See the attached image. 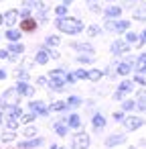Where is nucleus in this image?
<instances>
[{"instance_id":"37998d69","label":"nucleus","mask_w":146,"mask_h":149,"mask_svg":"<svg viewBox=\"0 0 146 149\" xmlns=\"http://www.w3.org/2000/svg\"><path fill=\"white\" fill-rule=\"evenodd\" d=\"M85 76H87L85 70H77V72H75V78H77V80H85Z\"/></svg>"},{"instance_id":"5701e85b","label":"nucleus","mask_w":146,"mask_h":149,"mask_svg":"<svg viewBox=\"0 0 146 149\" xmlns=\"http://www.w3.org/2000/svg\"><path fill=\"white\" fill-rule=\"evenodd\" d=\"M132 17H134L136 21H146V6H140V8H134V13H132Z\"/></svg>"},{"instance_id":"052dcab7","label":"nucleus","mask_w":146,"mask_h":149,"mask_svg":"<svg viewBox=\"0 0 146 149\" xmlns=\"http://www.w3.org/2000/svg\"><path fill=\"white\" fill-rule=\"evenodd\" d=\"M59 149H67V147H59Z\"/></svg>"},{"instance_id":"f03ea898","label":"nucleus","mask_w":146,"mask_h":149,"mask_svg":"<svg viewBox=\"0 0 146 149\" xmlns=\"http://www.w3.org/2000/svg\"><path fill=\"white\" fill-rule=\"evenodd\" d=\"M19 92L14 90V88H10V90H6L2 96H0V110H8L10 106H14V104H19Z\"/></svg>"},{"instance_id":"4d7b16f0","label":"nucleus","mask_w":146,"mask_h":149,"mask_svg":"<svg viewBox=\"0 0 146 149\" xmlns=\"http://www.w3.org/2000/svg\"><path fill=\"white\" fill-rule=\"evenodd\" d=\"M51 149H59V145H55V143H53V145H51Z\"/></svg>"},{"instance_id":"9d476101","label":"nucleus","mask_w":146,"mask_h":149,"mask_svg":"<svg viewBox=\"0 0 146 149\" xmlns=\"http://www.w3.org/2000/svg\"><path fill=\"white\" fill-rule=\"evenodd\" d=\"M43 143H45V139H43V137H31L29 141L19 143V147H21V149H35V147H41Z\"/></svg>"},{"instance_id":"a19ab883","label":"nucleus","mask_w":146,"mask_h":149,"mask_svg":"<svg viewBox=\"0 0 146 149\" xmlns=\"http://www.w3.org/2000/svg\"><path fill=\"white\" fill-rule=\"evenodd\" d=\"M134 84H140V86H146V80H144V76H142V74H136V78H134Z\"/></svg>"},{"instance_id":"6e6552de","label":"nucleus","mask_w":146,"mask_h":149,"mask_svg":"<svg viewBox=\"0 0 146 149\" xmlns=\"http://www.w3.org/2000/svg\"><path fill=\"white\" fill-rule=\"evenodd\" d=\"M132 68H134V59L120 61V63H116V74H120V76H128V74L132 72Z\"/></svg>"},{"instance_id":"c9c22d12","label":"nucleus","mask_w":146,"mask_h":149,"mask_svg":"<svg viewBox=\"0 0 146 149\" xmlns=\"http://www.w3.org/2000/svg\"><path fill=\"white\" fill-rule=\"evenodd\" d=\"M45 49H47V53H49V59H59V57H61L57 49H49L47 45H45Z\"/></svg>"},{"instance_id":"473e14b6","label":"nucleus","mask_w":146,"mask_h":149,"mask_svg":"<svg viewBox=\"0 0 146 149\" xmlns=\"http://www.w3.org/2000/svg\"><path fill=\"white\" fill-rule=\"evenodd\" d=\"M35 118H37V114H35V112H27V114H21V118H19V120H21V123H33Z\"/></svg>"},{"instance_id":"b1692460","label":"nucleus","mask_w":146,"mask_h":149,"mask_svg":"<svg viewBox=\"0 0 146 149\" xmlns=\"http://www.w3.org/2000/svg\"><path fill=\"white\" fill-rule=\"evenodd\" d=\"M21 35H23V33L16 31V29H8V31H6V39H8V41H19Z\"/></svg>"},{"instance_id":"49530a36","label":"nucleus","mask_w":146,"mask_h":149,"mask_svg":"<svg viewBox=\"0 0 146 149\" xmlns=\"http://www.w3.org/2000/svg\"><path fill=\"white\" fill-rule=\"evenodd\" d=\"M0 59H10V53H8V49H2V51H0Z\"/></svg>"},{"instance_id":"f3484780","label":"nucleus","mask_w":146,"mask_h":149,"mask_svg":"<svg viewBox=\"0 0 146 149\" xmlns=\"http://www.w3.org/2000/svg\"><path fill=\"white\" fill-rule=\"evenodd\" d=\"M23 51H25V45L19 43V41H12V43L8 45V53H10V55H21Z\"/></svg>"},{"instance_id":"bf43d9fd","label":"nucleus","mask_w":146,"mask_h":149,"mask_svg":"<svg viewBox=\"0 0 146 149\" xmlns=\"http://www.w3.org/2000/svg\"><path fill=\"white\" fill-rule=\"evenodd\" d=\"M85 2H93V0H85Z\"/></svg>"},{"instance_id":"e433bc0d","label":"nucleus","mask_w":146,"mask_h":149,"mask_svg":"<svg viewBox=\"0 0 146 149\" xmlns=\"http://www.w3.org/2000/svg\"><path fill=\"white\" fill-rule=\"evenodd\" d=\"M23 135H25V137H37V129H35V127H27V129L23 131Z\"/></svg>"},{"instance_id":"412c9836","label":"nucleus","mask_w":146,"mask_h":149,"mask_svg":"<svg viewBox=\"0 0 146 149\" xmlns=\"http://www.w3.org/2000/svg\"><path fill=\"white\" fill-rule=\"evenodd\" d=\"M101 76H104V72H101V70H89V72H87V76H85V80L99 82V80H101Z\"/></svg>"},{"instance_id":"c03bdc74","label":"nucleus","mask_w":146,"mask_h":149,"mask_svg":"<svg viewBox=\"0 0 146 149\" xmlns=\"http://www.w3.org/2000/svg\"><path fill=\"white\" fill-rule=\"evenodd\" d=\"M136 108L144 112V110H146V100H136Z\"/></svg>"},{"instance_id":"3c124183","label":"nucleus","mask_w":146,"mask_h":149,"mask_svg":"<svg viewBox=\"0 0 146 149\" xmlns=\"http://www.w3.org/2000/svg\"><path fill=\"white\" fill-rule=\"evenodd\" d=\"M89 8H91V13H99V10H101V8H99V4H95V2H91V6H89Z\"/></svg>"},{"instance_id":"9b49d317","label":"nucleus","mask_w":146,"mask_h":149,"mask_svg":"<svg viewBox=\"0 0 146 149\" xmlns=\"http://www.w3.org/2000/svg\"><path fill=\"white\" fill-rule=\"evenodd\" d=\"M71 49H75L79 53H93V45L87 43V41H75V43H71Z\"/></svg>"},{"instance_id":"72a5a7b5","label":"nucleus","mask_w":146,"mask_h":149,"mask_svg":"<svg viewBox=\"0 0 146 149\" xmlns=\"http://www.w3.org/2000/svg\"><path fill=\"white\" fill-rule=\"evenodd\" d=\"M65 108H67V104L61 102V100H57V102L51 104V110H57V112H61V110H65Z\"/></svg>"},{"instance_id":"603ef678","label":"nucleus","mask_w":146,"mask_h":149,"mask_svg":"<svg viewBox=\"0 0 146 149\" xmlns=\"http://www.w3.org/2000/svg\"><path fill=\"white\" fill-rule=\"evenodd\" d=\"M47 82H49V80H47V78H43V76H41V78H37V84H39V86H45Z\"/></svg>"},{"instance_id":"6e6d98bb","label":"nucleus","mask_w":146,"mask_h":149,"mask_svg":"<svg viewBox=\"0 0 146 149\" xmlns=\"http://www.w3.org/2000/svg\"><path fill=\"white\" fill-rule=\"evenodd\" d=\"M71 2H73V0H63V4H65V6H69Z\"/></svg>"},{"instance_id":"7ed1b4c3","label":"nucleus","mask_w":146,"mask_h":149,"mask_svg":"<svg viewBox=\"0 0 146 149\" xmlns=\"http://www.w3.org/2000/svg\"><path fill=\"white\" fill-rule=\"evenodd\" d=\"M89 143H91L89 135L83 133V131H79V133H75L73 139H71V149H87Z\"/></svg>"},{"instance_id":"393cba45","label":"nucleus","mask_w":146,"mask_h":149,"mask_svg":"<svg viewBox=\"0 0 146 149\" xmlns=\"http://www.w3.org/2000/svg\"><path fill=\"white\" fill-rule=\"evenodd\" d=\"M45 43H47V47H57V45L61 43V37H59V35H49Z\"/></svg>"},{"instance_id":"58836bf2","label":"nucleus","mask_w":146,"mask_h":149,"mask_svg":"<svg viewBox=\"0 0 146 149\" xmlns=\"http://www.w3.org/2000/svg\"><path fill=\"white\" fill-rule=\"evenodd\" d=\"M16 76H19V80H23V82H27V80H29V72H27V70H19V74H16Z\"/></svg>"},{"instance_id":"2f4dec72","label":"nucleus","mask_w":146,"mask_h":149,"mask_svg":"<svg viewBox=\"0 0 146 149\" xmlns=\"http://www.w3.org/2000/svg\"><path fill=\"white\" fill-rule=\"evenodd\" d=\"M136 108V100H124L122 102V110L128 112V110H134Z\"/></svg>"},{"instance_id":"09e8293b","label":"nucleus","mask_w":146,"mask_h":149,"mask_svg":"<svg viewBox=\"0 0 146 149\" xmlns=\"http://www.w3.org/2000/svg\"><path fill=\"white\" fill-rule=\"evenodd\" d=\"M114 100H124V92L116 90V92H114Z\"/></svg>"},{"instance_id":"39448f33","label":"nucleus","mask_w":146,"mask_h":149,"mask_svg":"<svg viewBox=\"0 0 146 149\" xmlns=\"http://www.w3.org/2000/svg\"><path fill=\"white\" fill-rule=\"evenodd\" d=\"M124 127H126V131H136V129H140L142 125H144V120L140 118V116H124Z\"/></svg>"},{"instance_id":"c756f323","label":"nucleus","mask_w":146,"mask_h":149,"mask_svg":"<svg viewBox=\"0 0 146 149\" xmlns=\"http://www.w3.org/2000/svg\"><path fill=\"white\" fill-rule=\"evenodd\" d=\"M99 33H101V27H97V25H89L87 27V35L89 37H97Z\"/></svg>"},{"instance_id":"cd10ccee","label":"nucleus","mask_w":146,"mask_h":149,"mask_svg":"<svg viewBox=\"0 0 146 149\" xmlns=\"http://www.w3.org/2000/svg\"><path fill=\"white\" fill-rule=\"evenodd\" d=\"M6 127H8V131H16V129H19V118L8 116V118H6Z\"/></svg>"},{"instance_id":"8fccbe9b","label":"nucleus","mask_w":146,"mask_h":149,"mask_svg":"<svg viewBox=\"0 0 146 149\" xmlns=\"http://www.w3.org/2000/svg\"><path fill=\"white\" fill-rule=\"evenodd\" d=\"M136 100H146V90H140L136 94Z\"/></svg>"},{"instance_id":"a18cd8bd","label":"nucleus","mask_w":146,"mask_h":149,"mask_svg":"<svg viewBox=\"0 0 146 149\" xmlns=\"http://www.w3.org/2000/svg\"><path fill=\"white\" fill-rule=\"evenodd\" d=\"M144 43H146V31H142L138 35V45H144Z\"/></svg>"},{"instance_id":"1a4fd4ad","label":"nucleus","mask_w":146,"mask_h":149,"mask_svg":"<svg viewBox=\"0 0 146 149\" xmlns=\"http://www.w3.org/2000/svg\"><path fill=\"white\" fill-rule=\"evenodd\" d=\"M14 90L19 92V96H29V98H31V96L35 94V88H33V86H29V84H27V82H23V80H19V84H16V88H14Z\"/></svg>"},{"instance_id":"e2e57ef3","label":"nucleus","mask_w":146,"mask_h":149,"mask_svg":"<svg viewBox=\"0 0 146 149\" xmlns=\"http://www.w3.org/2000/svg\"><path fill=\"white\" fill-rule=\"evenodd\" d=\"M108 2H112V0H108Z\"/></svg>"},{"instance_id":"c85d7f7f","label":"nucleus","mask_w":146,"mask_h":149,"mask_svg":"<svg viewBox=\"0 0 146 149\" xmlns=\"http://www.w3.org/2000/svg\"><path fill=\"white\" fill-rule=\"evenodd\" d=\"M0 139H2L4 143H10V141H14V139H16V135H14V131H4Z\"/></svg>"},{"instance_id":"de8ad7c7","label":"nucleus","mask_w":146,"mask_h":149,"mask_svg":"<svg viewBox=\"0 0 146 149\" xmlns=\"http://www.w3.org/2000/svg\"><path fill=\"white\" fill-rule=\"evenodd\" d=\"M49 76H65V72H63V70H51Z\"/></svg>"},{"instance_id":"aec40b11","label":"nucleus","mask_w":146,"mask_h":149,"mask_svg":"<svg viewBox=\"0 0 146 149\" xmlns=\"http://www.w3.org/2000/svg\"><path fill=\"white\" fill-rule=\"evenodd\" d=\"M21 27H23V31H35V27H37V21H35V19H31V17H27V19H23Z\"/></svg>"},{"instance_id":"4be33fe9","label":"nucleus","mask_w":146,"mask_h":149,"mask_svg":"<svg viewBox=\"0 0 146 149\" xmlns=\"http://www.w3.org/2000/svg\"><path fill=\"white\" fill-rule=\"evenodd\" d=\"M118 90H120V92H124V94H128V92H132V90H134V82H130V80H124V82L118 86Z\"/></svg>"},{"instance_id":"a211bd4d","label":"nucleus","mask_w":146,"mask_h":149,"mask_svg":"<svg viewBox=\"0 0 146 149\" xmlns=\"http://www.w3.org/2000/svg\"><path fill=\"white\" fill-rule=\"evenodd\" d=\"M35 61H37V63H41V65H45V63L49 61V53H47V49H45V47L37 51V55H35Z\"/></svg>"},{"instance_id":"20e7f679","label":"nucleus","mask_w":146,"mask_h":149,"mask_svg":"<svg viewBox=\"0 0 146 149\" xmlns=\"http://www.w3.org/2000/svg\"><path fill=\"white\" fill-rule=\"evenodd\" d=\"M110 51H112L114 55H124V53H128V51H130V45H128L126 41L118 39V41H114V43L110 45Z\"/></svg>"},{"instance_id":"680f3d73","label":"nucleus","mask_w":146,"mask_h":149,"mask_svg":"<svg viewBox=\"0 0 146 149\" xmlns=\"http://www.w3.org/2000/svg\"><path fill=\"white\" fill-rule=\"evenodd\" d=\"M142 2H146V0H142Z\"/></svg>"},{"instance_id":"ea45409f","label":"nucleus","mask_w":146,"mask_h":149,"mask_svg":"<svg viewBox=\"0 0 146 149\" xmlns=\"http://www.w3.org/2000/svg\"><path fill=\"white\" fill-rule=\"evenodd\" d=\"M75 82H77L75 74H65V84H75Z\"/></svg>"},{"instance_id":"dca6fc26","label":"nucleus","mask_w":146,"mask_h":149,"mask_svg":"<svg viewBox=\"0 0 146 149\" xmlns=\"http://www.w3.org/2000/svg\"><path fill=\"white\" fill-rule=\"evenodd\" d=\"M104 15H106V19H120L122 8H120V6H108V8L104 10Z\"/></svg>"},{"instance_id":"2eb2a0df","label":"nucleus","mask_w":146,"mask_h":149,"mask_svg":"<svg viewBox=\"0 0 146 149\" xmlns=\"http://www.w3.org/2000/svg\"><path fill=\"white\" fill-rule=\"evenodd\" d=\"M91 125H93V129H95V131H101V129L106 127V116H104V114H99V112H95V114H93V118H91Z\"/></svg>"},{"instance_id":"0eeeda50","label":"nucleus","mask_w":146,"mask_h":149,"mask_svg":"<svg viewBox=\"0 0 146 149\" xmlns=\"http://www.w3.org/2000/svg\"><path fill=\"white\" fill-rule=\"evenodd\" d=\"M19 19H21V13H19L16 8H12V10H8V13L4 15V25L10 29V27H14V25L19 23Z\"/></svg>"},{"instance_id":"7c9ffc66","label":"nucleus","mask_w":146,"mask_h":149,"mask_svg":"<svg viewBox=\"0 0 146 149\" xmlns=\"http://www.w3.org/2000/svg\"><path fill=\"white\" fill-rule=\"evenodd\" d=\"M128 45H132V43H138V35L136 33H132V31H126V39H124Z\"/></svg>"},{"instance_id":"f8f14e48","label":"nucleus","mask_w":146,"mask_h":149,"mask_svg":"<svg viewBox=\"0 0 146 149\" xmlns=\"http://www.w3.org/2000/svg\"><path fill=\"white\" fill-rule=\"evenodd\" d=\"M136 74H146V53H140L136 59H134V68Z\"/></svg>"},{"instance_id":"a878e982","label":"nucleus","mask_w":146,"mask_h":149,"mask_svg":"<svg viewBox=\"0 0 146 149\" xmlns=\"http://www.w3.org/2000/svg\"><path fill=\"white\" fill-rule=\"evenodd\" d=\"M65 104H67V108H77V106L81 104V98H79V96H69Z\"/></svg>"},{"instance_id":"79ce46f5","label":"nucleus","mask_w":146,"mask_h":149,"mask_svg":"<svg viewBox=\"0 0 146 149\" xmlns=\"http://www.w3.org/2000/svg\"><path fill=\"white\" fill-rule=\"evenodd\" d=\"M124 116H126V114H124V110L114 112V120H118V123H122V120H124Z\"/></svg>"},{"instance_id":"6ab92c4d","label":"nucleus","mask_w":146,"mask_h":149,"mask_svg":"<svg viewBox=\"0 0 146 149\" xmlns=\"http://www.w3.org/2000/svg\"><path fill=\"white\" fill-rule=\"evenodd\" d=\"M53 129H55V133H57L59 137H65V135H67V131H69V127L65 125V120H59V123H55V125H53Z\"/></svg>"},{"instance_id":"864d4df0","label":"nucleus","mask_w":146,"mask_h":149,"mask_svg":"<svg viewBox=\"0 0 146 149\" xmlns=\"http://www.w3.org/2000/svg\"><path fill=\"white\" fill-rule=\"evenodd\" d=\"M4 78H6V72H4V70H0V80H4Z\"/></svg>"},{"instance_id":"13d9d810","label":"nucleus","mask_w":146,"mask_h":149,"mask_svg":"<svg viewBox=\"0 0 146 149\" xmlns=\"http://www.w3.org/2000/svg\"><path fill=\"white\" fill-rule=\"evenodd\" d=\"M0 125H2V110H0Z\"/></svg>"},{"instance_id":"4468645a","label":"nucleus","mask_w":146,"mask_h":149,"mask_svg":"<svg viewBox=\"0 0 146 149\" xmlns=\"http://www.w3.org/2000/svg\"><path fill=\"white\" fill-rule=\"evenodd\" d=\"M65 125L69 127V129H79L81 127V118H79V114H69L67 118H65Z\"/></svg>"},{"instance_id":"f704fd0d","label":"nucleus","mask_w":146,"mask_h":149,"mask_svg":"<svg viewBox=\"0 0 146 149\" xmlns=\"http://www.w3.org/2000/svg\"><path fill=\"white\" fill-rule=\"evenodd\" d=\"M55 15H57V17H67V6H65V4L55 6Z\"/></svg>"},{"instance_id":"5fc2aeb1","label":"nucleus","mask_w":146,"mask_h":149,"mask_svg":"<svg viewBox=\"0 0 146 149\" xmlns=\"http://www.w3.org/2000/svg\"><path fill=\"white\" fill-rule=\"evenodd\" d=\"M0 25H4V15L0 13Z\"/></svg>"},{"instance_id":"423d86ee","label":"nucleus","mask_w":146,"mask_h":149,"mask_svg":"<svg viewBox=\"0 0 146 149\" xmlns=\"http://www.w3.org/2000/svg\"><path fill=\"white\" fill-rule=\"evenodd\" d=\"M29 108H31V112H35L37 116H39V114L45 116V114L49 112V108H47L45 102H41V100H39V102H37V100H31V102H29Z\"/></svg>"},{"instance_id":"ddd939ff","label":"nucleus","mask_w":146,"mask_h":149,"mask_svg":"<svg viewBox=\"0 0 146 149\" xmlns=\"http://www.w3.org/2000/svg\"><path fill=\"white\" fill-rule=\"evenodd\" d=\"M124 141H126V137L120 135V133H116V135H110L106 139V147H116V145H122Z\"/></svg>"},{"instance_id":"bb28decb","label":"nucleus","mask_w":146,"mask_h":149,"mask_svg":"<svg viewBox=\"0 0 146 149\" xmlns=\"http://www.w3.org/2000/svg\"><path fill=\"white\" fill-rule=\"evenodd\" d=\"M93 59H95V57H93V53H81V55L77 57V61H79V63H93Z\"/></svg>"},{"instance_id":"4c0bfd02","label":"nucleus","mask_w":146,"mask_h":149,"mask_svg":"<svg viewBox=\"0 0 146 149\" xmlns=\"http://www.w3.org/2000/svg\"><path fill=\"white\" fill-rule=\"evenodd\" d=\"M37 2H39V0H25V2H23V8H35L37 6Z\"/></svg>"},{"instance_id":"f257e3e1","label":"nucleus","mask_w":146,"mask_h":149,"mask_svg":"<svg viewBox=\"0 0 146 149\" xmlns=\"http://www.w3.org/2000/svg\"><path fill=\"white\" fill-rule=\"evenodd\" d=\"M55 27L61 33H67V35H77V33L83 31V23L79 19H71V17H59L55 21Z\"/></svg>"}]
</instances>
